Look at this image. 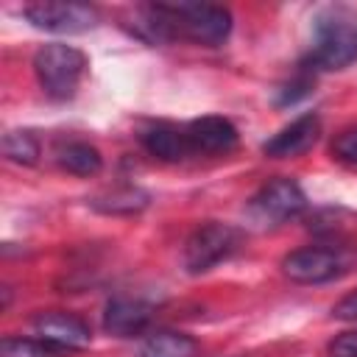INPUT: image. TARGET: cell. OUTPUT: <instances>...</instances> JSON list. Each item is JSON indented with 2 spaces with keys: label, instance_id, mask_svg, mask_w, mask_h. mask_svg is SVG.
Returning <instances> with one entry per match:
<instances>
[{
  "label": "cell",
  "instance_id": "6da1fadb",
  "mask_svg": "<svg viewBox=\"0 0 357 357\" xmlns=\"http://www.w3.org/2000/svg\"><path fill=\"white\" fill-rule=\"evenodd\" d=\"M142 25L156 42L184 36L195 45L218 47L231 31V14L212 3H156L145 8Z\"/></svg>",
  "mask_w": 357,
  "mask_h": 357
},
{
  "label": "cell",
  "instance_id": "7a4b0ae2",
  "mask_svg": "<svg viewBox=\"0 0 357 357\" xmlns=\"http://www.w3.org/2000/svg\"><path fill=\"white\" fill-rule=\"evenodd\" d=\"M357 61V11L326 6L312 20V45L307 64L315 70H343Z\"/></svg>",
  "mask_w": 357,
  "mask_h": 357
},
{
  "label": "cell",
  "instance_id": "3957f363",
  "mask_svg": "<svg viewBox=\"0 0 357 357\" xmlns=\"http://www.w3.org/2000/svg\"><path fill=\"white\" fill-rule=\"evenodd\" d=\"M84 70H86V56L73 45L50 42L33 53L36 81L50 100H70L78 92Z\"/></svg>",
  "mask_w": 357,
  "mask_h": 357
},
{
  "label": "cell",
  "instance_id": "277c9868",
  "mask_svg": "<svg viewBox=\"0 0 357 357\" xmlns=\"http://www.w3.org/2000/svg\"><path fill=\"white\" fill-rule=\"evenodd\" d=\"M240 245V231L229 223H204L198 226L181 251V262L187 268V273H206L212 271L218 262L229 259Z\"/></svg>",
  "mask_w": 357,
  "mask_h": 357
},
{
  "label": "cell",
  "instance_id": "5b68a950",
  "mask_svg": "<svg viewBox=\"0 0 357 357\" xmlns=\"http://www.w3.org/2000/svg\"><path fill=\"white\" fill-rule=\"evenodd\" d=\"M25 20L47 33H86L98 25L100 14L95 6L86 3H64V0H42V3H31L25 6Z\"/></svg>",
  "mask_w": 357,
  "mask_h": 357
},
{
  "label": "cell",
  "instance_id": "8992f818",
  "mask_svg": "<svg viewBox=\"0 0 357 357\" xmlns=\"http://www.w3.org/2000/svg\"><path fill=\"white\" fill-rule=\"evenodd\" d=\"M304 206L307 195L293 178H273L248 201V218L257 226H279L301 215Z\"/></svg>",
  "mask_w": 357,
  "mask_h": 357
},
{
  "label": "cell",
  "instance_id": "52a82bcc",
  "mask_svg": "<svg viewBox=\"0 0 357 357\" xmlns=\"http://www.w3.org/2000/svg\"><path fill=\"white\" fill-rule=\"evenodd\" d=\"M282 268H284V273H287L293 282H301V284H321V282H329V279L340 276V271H343V257H340L335 248L307 245V248L290 251V254L282 259Z\"/></svg>",
  "mask_w": 357,
  "mask_h": 357
},
{
  "label": "cell",
  "instance_id": "ba28073f",
  "mask_svg": "<svg viewBox=\"0 0 357 357\" xmlns=\"http://www.w3.org/2000/svg\"><path fill=\"white\" fill-rule=\"evenodd\" d=\"M33 332L39 340H45L47 346H53L56 351L61 349H84L92 340L89 326L70 315V312H39L33 318Z\"/></svg>",
  "mask_w": 357,
  "mask_h": 357
},
{
  "label": "cell",
  "instance_id": "9c48e42d",
  "mask_svg": "<svg viewBox=\"0 0 357 357\" xmlns=\"http://www.w3.org/2000/svg\"><path fill=\"white\" fill-rule=\"evenodd\" d=\"M187 131V142L192 153H204V156H218V153H229L237 145V128L231 120L218 117V114H206L198 117L192 123L184 126Z\"/></svg>",
  "mask_w": 357,
  "mask_h": 357
},
{
  "label": "cell",
  "instance_id": "30bf717a",
  "mask_svg": "<svg viewBox=\"0 0 357 357\" xmlns=\"http://www.w3.org/2000/svg\"><path fill=\"white\" fill-rule=\"evenodd\" d=\"M318 134H321V120L315 114H301L293 123H287L284 128H279L271 139H265L262 151H265V156H273V159L301 156L318 142Z\"/></svg>",
  "mask_w": 357,
  "mask_h": 357
},
{
  "label": "cell",
  "instance_id": "8fae6325",
  "mask_svg": "<svg viewBox=\"0 0 357 357\" xmlns=\"http://www.w3.org/2000/svg\"><path fill=\"white\" fill-rule=\"evenodd\" d=\"M151 321V304L128 296H117L106 304L103 310V329L117 335V337H131L139 335Z\"/></svg>",
  "mask_w": 357,
  "mask_h": 357
},
{
  "label": "cell",
  "instance_id": "7c38bea8",
  "mask_svg": "<svg viewBox=\"0 0 357 357\" xmlns=\"http://www.w3.org/2000/svg\"><path fill=\"white\" fill-rule=\"evenodd\" d=\"M142 145L151 156H156L162 162H181L192 153L190 142H187V131L178 126H170V123H153L151 128H145Z\"/></svg>",
  "mask_w": 357,
  "mask_h": 357
},
{
  "label": "cell",
  "instance_id": "4fadbf2b",
  "mask_svg": "<svg viewBox=\"0 0 357 357\" xmlns=\"http://www.w3.org/2000/svg\"><path fill=\"white\" fill-rule=\"evenodd\" d=\"M195 351H198V343L190 335L170 332V329L148 335L139 346V357H195Z\"/></svg>",
  "mask_w": 357,
  "mask_h": 357
},
{
  "label": "cell",
  "instance_id": "5bb4252c",
  "mask_svg": "<svg viewBox=\"0 0 357 357\" xmlns=\"http://www.w3.org/2000/svg\"><path fill=\"white\" fill-rule=\"evenodd\" d=\"M59 165L73 176H98L103 167L100 151L89 142H67L59 148Z\"/></svg>",
  "mask_w": 357,
  "mask_h": 357
},
{
  "label": "cell",
  "instance_id": "9a60e30c",
  "mask_svg": "<svg viewBox=\"0 0 357 357\" xmlns=\"http://www.w3.org/2000/svg\"><path fill=\"white\" fill-rule=\"evenodd\" d=\"M3 153L17 165H33L39 156V142L31 131H8L3 137Z\"/></svg>",
  "mask_w": 357,
  "mask_h": 357
},
{
  "label": "cell",
  "instance_id": "2e32d148",
  "mask_svg": "<svg viewBox=\"0 0 357 357\" xmlns=\"http://www.w3.org/2000/svg\"><path fill=\"white\" fill-rule=\"evenodd\" d=\"M0 357H56V349L39 337H6L0 346Z\"/></svg>",
  "mask_w": 357,
  "mask_h": 357
},
{
  "label": "cell",
  "instance_id": "e0dca14e",
  "mask_svg": "<svg viewBox=\"0 0 357 357\" xmlns=\"http://www.w3.org/2000/svg\"><path fill=\"white\" fill-rule=\"evenodd\" d=\"M332 153H335L340 162L357 167V128L340 131V134L335 137V142H332Z\"/></svg>",
  "mask_w": 357,
  "mask_h": 357
},
{
  "label": "cell",
  "instance_id": "ac0fdd59",
  "mask_svg": "<svg viewBox=\"0 0 357 357\" xmlns=\"http://www.w3.org/2000/svg\"><path fill=\"white\" fill-rule=\"evenodd\" d=\"M332 357H357V332H343L329 343Z\"/></svg>",
  "mask_w": 357,
  "mask_h": 357
},
{
  "label": "cell",
  "instance_id": "d6986e66",
  "mask_svg": "<svg viewBox=\"0 0 357 357\" xmlns=\"http://www.w3.org/2000/svg\"><path fill=\"white\" fill-rule=\"evenodd\" d=\"M332 312H335V318H340V321H354V324H357V293H349L346 298H340Z\"/></svg>",
  "mask_w": 357,
  "mask_h": 357
}]
</instances>
